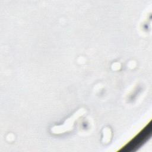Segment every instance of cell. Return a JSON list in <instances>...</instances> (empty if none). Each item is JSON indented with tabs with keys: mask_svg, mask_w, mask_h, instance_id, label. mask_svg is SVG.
I'll return each mask as SVG.
<instances>
[{
	"mask_svg": "<svg viewBox=\"0 0 152 152\" xmlns=\"http://www.w3.org/2000/svg\"><path fill=\"white\" fill-rule=\"evenodd\" d=\"M151 132V126L150 123L138 134H137L122 149L124 151H134L141 147L150 138Z\"/></svg>",
	"mask_w": 152,
	"mask_h": 152,
	"instance_id": "cell-1",
	"label": "cell"
}]
</instances>
